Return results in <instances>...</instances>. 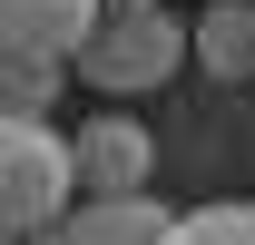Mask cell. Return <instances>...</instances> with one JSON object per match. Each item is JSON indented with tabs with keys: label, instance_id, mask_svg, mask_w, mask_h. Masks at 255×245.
<instances>
[{
	"label": "cell",
	"instance_id": "obj_1",
	"mask_svg": "<svg viewBox=\"0 0 255 245\" xmlns=\"http://www.w3.org/2000/svg\"><path fill=\"white\" fill-rule=\"evenodd\" d=\"M79 206V157L49 118H0V236H49Z\"/></svg>",
	"mask_w": 255,
	"mask_h": 245
},
{
	"label": "cell",
	"instance_id": "obj_2",
	"mask_svg": "<svg viewBox=\"0 0 255 245\" xmlns=\"http://www.w3.org/2000/svg\"><path fill=\"white\" fill-rule=\"evenodd\" d=\"M196 59V39L167 20V10H108L89 39H79V89H98V98H147V89H167L177 69Z\"/></svg>",
	"mask_w": 255,
	"mask_h": 245
},
{
	"label": "cell",
	"instance_id": "obj_3",
	"mask_svg": "<svg viewBox=\"0 0 255 245\" xmlns=\"http://www.w3.org/2000/svg\"><path fill=\"white\" fill-rule=\"evenodd\" d=\"M69 157H79V196H147L157 177V137L137 118H79Z\"/></svg>",
	"mask_w": 255,
	"mask_h": 245
},
{
	"label": "cell",
	"instance_id": "obj_4",
	"mask_svg": "<svg viewBox=\"0 0 255 245\" xmlns=\"http://www.w3.org/2000/svg\"><path fill=\"white\" fill-rule=\"evenodd\" d=\"M167 226H177V216H167L157 196H79V206H69L49 236H30V245H167Z\"/></svg>",
	"mask_w": 255,
	"mask_h": 245
},
{
	"label": "cell",
	"instance_id": "obj_5",
	"mask_svg": "<svg viewBox=\"0 0 255 245\" xmlns=\"http://www.w3.org/2000/svg\"><path fill=\"white\" fill-rule=\"evenodd\" d=\"M98 20H108L98 0H0V30L30 39V49H49V59H79V39H89Z\"/></svg>",
	"mask_w": 255,
	"mask_h": 245
},
{
	"label": "cell",
	"instance_id": "obj_6",
	"mask_svg": "<svg viewBox=\"0 0 255 245\" xmlns=\"http://www.w3.org/2000/svg\"><path fill=\"white\" fill-rule=\"evenodd\" d=\"M187 39H196L206 79H255V0H206V20Z\"/></svg>",
	"mask_w": 255,
	"mask_h": 245
},
{
	"label": "cell",
	"instance_id": "obj_7",
	"mask_svg": "<svg viewBox=\"0 0 255 245\" xmlns=\"http://www.w3.org/2000/svg\"><path fill=\"white\" fill-rule=\"evenodd\" d=\"M59 79H69V59H49V49H30V39L0 30V118H49Z\"/></svg>",
	"mask_w": 255,
	"mask_h": 245
},
{
	"label": "cell",
	"instance_id": "obj_8",
	"mask_svg": "<svg viewBox=\"0 0 255 245\" xmlns=\"http://www.w3.org/2000/svg\"><path fill=\"white\" fill-rule=\"evenodd\" d=\"M167 245H255V206H196L167 226Z\"/></svg>",
	"mask_w": 255,
	"mask_h": 245
},
{
	"label": "cell",
	"instance_id": "obj_9",
	"mask_svg": "<svg viewBox=\"0 0 255 245\" xmlns=\"http://www.w3.org/2000/svg\"><path fill=\"white\" fill-rule=\"evenodd\" d=\"M98 10H167V0H98Z\"/></svg>",
	"mask_w": 255,
	"mask_h": 245
},
{
	"label": "cell",
	"instance_id": "obj_10",
	"mask_svg": "<svg viewBox=\"0 0 255 245\" xmlns=\"http://www.w3.org/2000/svg\"><path fill=\"white\" fill-rule=\"evenodd\" d=\"M0 245H20V236H0Z\"/></svg>",
	"mask_w": 255,
	"mask_h": 245
}]
</instances>
